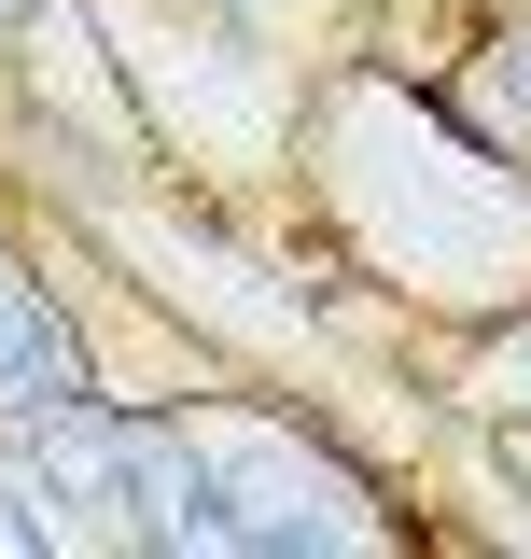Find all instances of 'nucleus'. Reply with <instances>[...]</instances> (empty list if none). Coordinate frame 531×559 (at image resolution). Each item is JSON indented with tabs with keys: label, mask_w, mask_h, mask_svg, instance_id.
I'll return each mask as SVG.
<instances>
[{
	"label": "nucleus",
	"mask_w": 531,
	"mask_h": 559,
	"mask_svg": "<svg viewBox=\"0 0 531 559\" xmlns=\"http://www.w3.org/2000/svg\"><path fill=\"white\" fill-rule=\"evenodd\" d=\"M448 392H462V419H489V433H531V308L448 336Z\"/></svg>",
	"instance_id": "obj_5"
},
{
	"label": "nucleus",
	"mask_w": 531,
	"mask_h": 559,
	"mask_svg": "<svg viewBox=\"0 0 531 559\" xmlns=\"http://www.w3.org/2000/svg\"><path fill=\"white\" fill-rule=\"evenodd\" d=\"M280 197L322 224L335 280H364L378 308L434 322V336L531 308V168L489 154L420 70L364 57V43L308 57Z\"/></svg>",
	"instance_id": "obj_1"
},
{
	"label": "nucleus",
	"mask_w": 531,
	"mask_h": 559,
	"mask_svg": "<svg viewBox=\"0 0 531 559\" xmlns=\"http://www.w3.org/2000/svg\"><path fill=\"white\" fill-rule=\"evenodd\" d=\"M154 462H168V559H378V546H405L392 489L308 406L238 392V378L154 392Z\"/></svg>",
	"instance_id": "obj_2"
},
{
	"label": "nucleus",
	"mask_w": 531,
	"mask_h": 559,
	"mask_svg": "<svg viewBox=\"0 0 531 559\" xmlns=\"http://www.w3.org/2000/svg\"><path fill=\"white\" fill-rule=\"evenodd\" d=\"M98 392H113V364L84 336V280H57V238H28L0 197V419H57Z\"/></svg>",
	"instance_id": "obj_4"
},
{
	"label": "nucleus",
	"mask_w": 531,
	"mask_h": 559,
	"mask_svg": "<svg viewBox=\"0 0 531 559\" xmlns=\"http://www.w3.org/2000/svg\"><path fill=\"white\" fill-rule=\"evenodd\" d=\"M364 28H420V57H392V70H420L489 154L531 168V0H364ZM364 28H350V43H364ZM364 57H378V43H364Z\"/></svg>",
	"instance_id": "obj_3"
},
{
	"label": "nucleus",
	"mask_w": 531,
	"mask_h": 559,
	"mask_svg": "<svg viewBox=\"0 0 531 559\" xmlns=\"http://www.w3.org/2000/svg\"><path fill=\"white\" fill-rule=\"evenodd\" d=\"M28 14H43V0H0V43H14V28H28Z\"/></svg>",
	"instance_id": "obj_6"
}]
</instances>
